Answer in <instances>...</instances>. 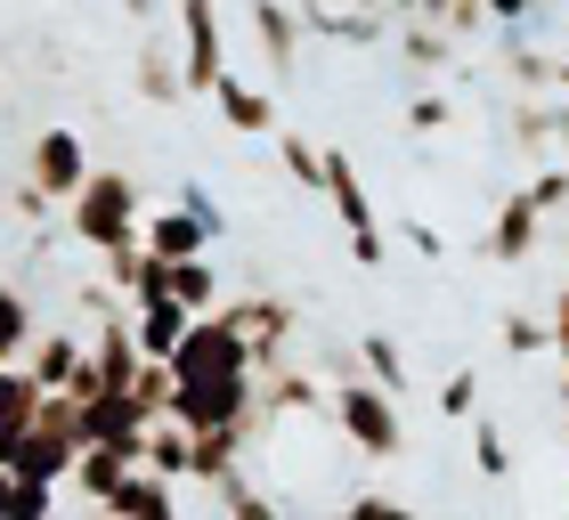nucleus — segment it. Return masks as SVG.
Instances as JSON below:
<instances>
[{"instance_id": "obj_14", "label": "nucleus", "mask_w": 569, "mask_h": 520, "mask_svg": "<svg viewBox=\"0 0 569 520\" xmlns=\"http://www.w3.org/2000/svg\"><path fill=\"white\" fill-rule=\"evenodd\" d=\"M261 414H326V423H333V390H326L318 374L284 367V374L261 382Z\"/></svg>"}, {"instance_id": "obj_18", "label": "nucleus", "mask_w": 569, "mask_h": 520, "mask_svg": "<svg viewBox=\"0 0 569 520\" xmlns=\"http://www.w3.org/2000/svg\"><path fill=\"white\" fill-rule=\"evenodd\" d=\"M107 512H114V520H179V497H171V480L131 472V480H122V497H114Z\"/></svg>"}, {"instance_id": "obj_36", "label": "nucleus", "mask_w": 569, "mask_h": 520, "mask_svg": "<svg viewBox=\"0 0 569 520\" xmlns=\"http://www.w3.org/2000/svg\"><path fill=\"white\" fill-rule=\"evenodd\" d=\"M480 9L497 17V24H521V17H529V0H480Z\"/></svg>"}, {"instance_id": "obj_5", "label": "nucleus", "mask_w": 569, "mask_h": 520, "mask_svg": "<svg viewBox=\"0 0 569 520\" xmlns=\"http://www.w3.org/2000/svg\"><path fill=\"white\" fill-rule=\"evenodd\" d=\"M24 179H33L41 196L73 203V196L90 188V154H82V130H41V139H33V154H24Z\"/></svg>"}, {"instance_id": "obj_20", "label": "nucleus", "mask_w": 569, "mask_h": 520, "mask_svg": "<svg viewBox=\"0 0 569 520\" xmlns=\"http://www.w3.org/2000/svg\"><path fill=\"white\" fill-rule=\"evenodd\" d=\"M399 58L423 66V73H439V66L456 58V33H448V24H431V17H407L399 24Z\"/></svg>"}, {"instance_id": "obj_13", "label": "nucleus", "mask_w": 569, "mask_h": 520, "mask_svg": "<svg viewBox=\"0 0 569 520\" xmlns=\"http://www.w3.org/2000/svg\"><path fill=\"white\" fill-rule=\"evenodd\" d=\"M41 399H49V390L33 382V367H0V456L41 423Z\"/></svg>"}, {"instance_id": "obj_24", "label": "nucleus", "mask_w": 569, "mask_h": 520, "mask_svg": "<svg viewBox=\"0 0 569 520\" xmlns=\"http://www.w3.org/2000/svg\"><path fill=\"white\" fill-rule=\"evenodd\" d=\"M358 358H367V374H375L382 390H391V399L407 390V350H399V342H391L382 326H367V333H358Z\"/></svg>"}, {"instance_id": "obj_30", "label": "nucleus", "mask_w": 569, "mask_h": 520, "mask_svg": "<svg viewBox=\"0 0 569 520\" xmlns=\"http://www.w3.org/2000/svg\"><path fill=\"white\" fill-rule=\"evenodd\" d=\"M9 212H17L24 228H49V212H58V196H41V188H33V179H24V188L9 196Z\"/></svg>"}, {"instance_id": "obj_8", "label": "nucleus", "mask_w": 569, "mask_h": 520, "mask_svg": "<svg viewBox=\"0 0 569 520\" xmlns=\"http://www.w3.org/2000/svg\"><path fill=\"white\" fill-rule=\"evenodd\" d=\"M131 472H147V456H139V448H82V463H73V480H66V488H73L82 504H114Z\"/></svg>"}, {"instance_id": "obj_7", "label": "nucleus", "mask_w": 569, "mask_h": 520, "mask_svg": "<svg viewBox=\"0 0 569 520\" xmlns=\"http://www.w3.org/2000/svg\"><path fill=\"white\" fill-rule=\"evenodd\" d=\"M537 237H546V203H537V188H521V196H505V203H497V228H488V260L521 269V260H537Z\"/></svg>"}, {"instance_id": "obj_22", "label": "nucleus", "mask_w": 569, "mask_h": 520, "mask_svg": "<svg viewBox=\"0 0 569 520\" xmlns=\"http://www.w3.org/2000/svg\"><path fill=\"white\" fill-rule=\"evenodd\" d=\"M139 98H147V107H179V98H196V90H188V66L139 49Z\"/></svg>"}, {"instance_id": "obj_38", "label": "nucleus", "mask_w": 569, "mask_h": 520, "mask_svg": "<svg viewBox=\"0 0 569 520\" xmlns=\"http://www.w3.org/2000/svg\"><path fill=\"white\" fill-rule=\"evenodd\" d=\"M9 512H17V480H9V472H0V520H9Z\"/></svg>"}, {"instance_id": "obj_41", "label": "nucleus", "mask_w": 569, "mask_h": 520, "mask_svg": "<svg viewBox=\"0 0 569 520\" xmlns=\"http://www.w3.org/2000/svg\"><path fill=\"white\" fill-rule=\"evenodd\" d=\"M439 17H448V0H439Z\"/></svg>"}, {"instance_id": "obj_1", "label": "nucleus", "mask_w": 569, "mask_h": 520, "mask_svg": "<svg viewBox=\"0 0 569 520\" xmlns=\"http://www.w3.org/2000/svg\"><path fill=\"white\" fill-rule=\"evenodd\" d=\"M66 237L90 244L98 260L122 252V244H147V220H139V188L131 171H90V188L66 203Z\"/></svg>"}, {"instance_id": "obj_10", "label": "nucleus", "mask_w": 569, "mask_h": 520, "mask_svg": "<svg viewBox=\"0 0 569 520\" xmlns=\"http://www.w3.org/2000/svg\"><path fill=\"white\" fill-rule=\"evenodd\" d=\"M326 203L342 212L350 244H358V237H382V228H375V203H367V179H358V163H350L342 147H326Z\"/></svg>"}, {"instance_id": "obj_31", "label": "nucleus", "mask_w": 569, "mask_h": 520, "mask_svg": "<svg viewBox=\"0 0 569 520\" xmlns=\"http://www.w3.org/2000/svg\"><path fill=\"white\" fill-rule=\"evenodd\" d=\"M448 98H439V90H423V98H407V122H416V130H448Z\"/></svg>"}, {"instance_id": "obj_34", "label": "nucleus", "mask_w": 569, "mask_h": 520, "mask_svg": "<svg viewBox=\"0 0 569 520\" xmlns=\"http://www.w3.org/2000/svg\"><path fill=\"white\" fill-rule=\"evenodd\" d=\"M529 188H537V203H546V212H561V203H569V171H537Z\"/></svg>"}, {"instance_id": "obj_9", "label": "nucleus", "mask_w": 569, "mask_h": 520, "mask_svg": "<svg viewBox=\"0 0 569 520\" xmlns=\"http://www.w3.org/2000/svg\"><path fill=\"white\" fill-rule=\"evenodd\" d=\"M24 367H33L41 390H73V382H82V367H90V342H82L73 326H41V342H33Z\"/></svg>"}, {"instance_id": "obj_33", "label": "nucleus", "mask_w": 569, "mask_h": 520, "mask_svg": "<svg viewBox=\"0 0 569 520\" xmlns=\"http://www.w3.org/2000/svg\"><path fill=\"white\" fill-rule=\"evenodd\" d=\"M9 520H58V488H17V512Z\"/></svg>"}, {"instance_id": "obj_37", "label": "nucleus", "mask_w": 569, "mask_h": 520, "mask_svg": "<svg viewBox=\"0 0 569 520\" xmlns=\"http://www.w3.org/2000/svg\"><path fill=\"white\" fill-rule=\"evenodd\" d=\"M382 9H399V17H439V0H382Z\"/></svg>"}, {"instance_id": "obj_21", "label": "nucleus", "mask_w": 569, "mask_h": 520, "mask_svg": "<svg viewBox=\"0 0 569 520\" xmlns=\"http://www.w3.org/2000/svg\"><path fill=\"white\" fill-rule=\"evenodd\" d=\"M277 163H284V179H293V188L326 196V147H318V139H301V130H277Z\"/></svg>"}, {"instance_id": "obj_19", "label": "nucleus", "mask_w": 569, "mask_h": 520, "mask_svg": "<svg viewBox=\"0 0 569 520\" xmlns=\"http://www.w3.org/2000/svg\"><path fill=\"white\" fill-rule=\"evenodd\" d=\"M33 342H41V326H33V301L17 293H0V367H24V358H33Z\"/></svg>"}, {"instance_id": "obj_17", "label": "nucleus", "mask_w": 569, "mask_h": 520, "mask_svg": "<svg viewBox=\"0 0 569 520\" xmlns=\"http://www.w3.org/2000/svg\"><path fill=\"white\" fill-rule=\"evenodd\" d=\"M147 472H154V480H171V488H179V480H196V431L163 414V423L147 431Z\"/></svg>"}, {"instance_id": "obj_28", "label": "nucleus", "mask_w": 569, "mask_h": 520, "mask_svg": "<svg viewBox=\"0 0 569 520\" xmlns=\"http://www.w3.org/2000/svg\"><path fill=\"white\" fill-rule=\"evenodd\" d=\"M472 463H480V472H488V480H505V472H512V448H505V431H497V423H488V414H480V423H472Z\"/></svg>"}, {"instance_id": "obj_39", "label": "nucleus", "mask_w": 569, "mask_h": 520, "mask_svg": "<svg viewBox=\"0 0 569 520\" xmlns=\"http://www.w3.org/2000/svg\"><path fill=\"white\" fill-rule=\"evenodd\" d=\"M122 9H131V17H154V9H163V0H122Z\"/></svg>"}, {"instance_id": "obj_15", "label": "nucleus", "mask_w": 569, "mask_h": 520, "mask_svg": "<svg viewBox=\"0 0 569 520\" xmlns=\"http://www.w3.org/2000/svg\"><path fill=\"white\" fill-rule=\"evenodd\" d=\"M147 244L163 260H203V252H212V228H203L188 203H171V212H147Z\"/></svg>"}, {"instance_id": "obj_11", "label": "nucleus", "mask_w": 569, "mask_h": 520, "mask_svg": "<svg viewBox=\"0 0 569 520\" xmlns=\"http://www.w3.org/2000/svg\"><path fill=\"white\" fill-rule=\"evenodd\" d=\"M131 326H139V350L154 367H171V358L188 350V333H196V309L188 301H147V309H131Z\"/></svg>"}, {"instance_id": "obj_29", "label": "nucleus", "mask_w": 569, "mask_h": 520, "mask_svg": "<svg viewBox=\"0 0 569 520\" xmlns=\"http://www.w3.org/2000/svg\"><path fill=\"white\" fill-rule=\"evenodd\" d=\"M505 350H512V358H537V350H553V326H537L529 309H512V318H505Z\"/></svg>"}, {"instance_id": "obj_3", "label": "nucleus", "mask_w": 569, "mask_h": 520, "mask_svg": "<svg viewBox=\"0 0 569 520\" xmlns=\"http://www.w3.org/2000/svg\"><path fill=\"white\" fill-rule=\"evenodd\" d=\"M228 318L244 326L261 382H269V374H284V342H293V326H301V301H284V293H252V301H228Z\"/></svg>"}, {"instance_id": "obj_4", "label": "nucleus", "mask_w": 569, "mask_h": 520, "mask_svg": "<svg viewBox=\"0 0 569 520\" xmlns=\"http://www.w3.org/2000/svg\"><path fill=\"white\" fill-rule=\"evenodd\" d=\"M179 66H188V90L196 98H212L228 82V49H220L212 0H179Z\"/></svg>"}, {"instance_id": "obj_26", "label": "nucleus", "mask_w": 569, "mask_h": 520, "mask_svg": "<svg viewBox=\"0 0 569 520\" xmlns=\"http://www.w3.org/2000/svg\"><path fill=\"white\" fill-rule=\"evenodd\" d=\"M512 82H521V90H553V82H569V66L561 58H546V49H512Z\"/></svg>"}, {"instance_id": "obj_12", "label": "nucleus", "mask_w": 569, "mask_h": 520, "mask_svg": "<svg viewBox=\"0 0 569 520\" xmlns=\"http://www.w3.org/2000/svg\"><path fill=\"white\" fill-rule=\"evenodd\" d=\"M252 41H261V58L277 66V82H284L293 58H301V9H293V0H252Z\"/></svg>"}, {"instance_id": "obj_40", "label": "nucleus", "mask_w": 569, "mask_h": 520, "mask_svg": "<svg viewBox=\"0 0 569 520\" xmlns=\"http://www.w3.org/2000/svg\"><path fill=\"white\" fill-rule=\"evenodd\" d=\"M73 520H114V512H107V504H82V512H73Z\"/></svg>"}, {"instance_id": "obj_16", "label": "nucleus", "mask_w": 569, "mask_h": 520, "mask_svg": "<svg viewBox=\"0 0 569 520\" xmlns=\"http://www.w3.org/2000/svg\"><path fill=\"white\" fill-rule=\"evenodd\" d=\"M212 107H220V122H228V130H244V139L277 130V98H269V90H252V82H237V73H228V82L212 90Z\"/></svg>"}, {"instance_id": "obj_2", "label": "nucleus", "mask_w": 569, "mask_h": 520, "mask_svg": "<svg viewBox=\"0 0 569 520\" xmlns=\"http://www.w3.org/2000/svg\"><path fill=\"white\" fill-rule=\"evenodd\" d=\"M333 431L350 439L367 463H391L407 448V423H399V399L382 390L375 374H350V382H333Z\"/></svg>"}, {"instance_id": "obj_25", "label": "nucleus", "mask_w": 569, "mask_h": 520, "mask_svg": "<svg viewBox=\"0 0 569 520\" xmlns=\"http://www.w3.org/2000/svg\"><path fill=\"white\" fill-rule=\"evenodd\" d=\"M220 512H228V520H284V512H277V497H261V488H252L244 472L220 488Z\"/></svg>"}, {"instance_id": "obj_6", "label": "nucleus", "mask_w": 569, "mask_h": 520, "mask_svg": "<svg viewBox=\"0 0 569 520\" xmlns=\"http://www.w3.org/2000/svg\"><path fill=\"white\" fill-rule=\"evenodd\" d=\"M90 367L107 390H131L147 374V350H139V326H131V309H114V318H98L90 326Z\"/></svg>"}, {"instance_id": "obj_32", "label": "nucleus", "mask_w": 569, "mask_h": 520, "mask_svg": "<svg viewBox=\"0 0 569 520\" xmlns=\"http://www.w3.org/2000/svg\"><path fill=\"white\" fill-rule=\"evenodd\" d=\"M342 520H416V512L391 504V497H350V504H342Z\"/></svg>"}, {"instance_id": "obj_23", "label": "nucleus", "mask_w": 569, "mask_h": 520, "mask_svg": "<svg viewBox=\"0 0 569 520\" xmlns=\"http://www.w3.org/2000/svg\"><path fill=\"white\" fill-rule=\"evenodd\" d=\"M171 301H188L196 318H220V269L212 260H179L171 269Z\"/></svg>"}, {"instance_id": "obj_35", "label": "nucleus", "mask_w": 569, "mask_h": 520, "mask_svg": "<svg viewBox=\"0 0 569 520\" xmlns=\"http://www.w3.org/2000/svg\"><path fill=\"white\" fill-rule=\"evenodd\" d=\"M179 203H188V212H196L203 228H212V237H220V228H228V220H220V203H212V196H203V188H179Z\"/></svg>"}, {"instance_id": "obj_27", "label": "nucleus", "mask_w": 569, "mask_h": 520, "mask_svg": "<svg viewBox=\"0 0 569 520\" xmlns=\"http://www.w3.org/2000/svg\"><path fill=\"white\" fill-rule=\"evenodd\" d=\"M439 414H448V423H480V374H448L439 382Z\"/></svg>"}]
</instances>
